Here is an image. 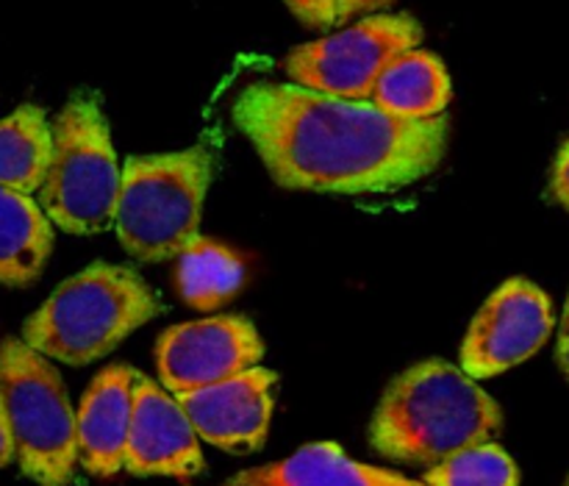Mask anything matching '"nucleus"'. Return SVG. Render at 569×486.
Returning <instances> with one entry per match:
<instances>
[{
    "mask_svg": "<svg viewBox=\"0 0 569 486\" xmlns=\"http://www.w3.org/2000/svg\"><path fill=\"white\" fill-rule=\"evenodd\" d=\"M233 122L272 181L303 192H398L431 176L448 150V117L400 120L372 100L292 81L248 83L233 100Z\"/></svg>",
    "mask_w": 569,
    "mask_h": 486,
    "instance_id": "obj_1",
    "label": "nucleus"
},
{
    "mask_svg": "<svg viewBox=\"0 0 569 486\" xmlns=\"http://www.w3.org/2000/svg\"><path fill=\"white\" fill-rule=\"evenodd\" d=\"M503 428L498 400L461 367L428 359L400 373L370 423V445L398 465L437 467L459 450L492 443Z\"/></svg>",
    "mask_w": 569,
    "mask_h": 486,
    "instance_id": "obj_2",
    "label": "nucleus"
},
{
    "mask_svg": "<svg viewBox=\"0 0 569 486\" xmlns=\"http://www.w3.org/2000/svg\"><path fill=\"white\" fill-rule=\"evenodd\" d=\"M161 298L131 267L94 261L67 278L22 323V343L50 361L83 367L161 315Z\"/></svg>",
    "mask_w": 569,
    "mask_h": 486,
    "instance_id": "obj_3",
    "label": "nucleus"
},
{
    "mask_svg": "<svg viewBox=\"0 0 569 486\" xmlns=\"http://www.w3.org/2000/svg\"><path fill=\"white\" fill-rule=\"evenodd\" d=\"M214 176L209 148L128 156L114 228L137 261H172L200 237L206 192Z\"/></svg>",
    "mask_w": 569,
    "mask_h": 486,
    "instance_id": "obj_4",
    "label": "nucleus"
},
{
    "mask_svg": "<svg viewBox=\"0 0 569 486\" xmlns=\"http://www.w3.org/2000/svg\"><path fill=\"white\" fill-rule=\"evenodd\" d=\"M122 167L94 92H76L53 120V153L37 200L48 220L76 237L114 226Z\"/></svg>",
    "mask_w": 569,
    "mask_h": 486,
    "instance_id": "obj_5",
    "label": "nucleus"
},
{
    "mask_svg": "<svg viewBox=\"0 0 569 486\" xmlns=\"http://www.w3.org/2000/svg\"><path fill=\"white\" fill-rule=\"evenodd\" d=\"M0 395L22 476L37 486H70L78 465V423L53 361L22 339H3Z\"/></svg>",
    "mask_w": 569,
    "mask_h": 486,
    "instance_id": "obj_6",
    "label": "nucleus"
},
{
    "mask_svg": "<svg viewBox=\"0 0 569 486\" xmlns=\"http://www.w3.org/2000/svg\"><path fill=\"white\" fill-rule=\"evenodd\" d=\"M420 44L422 28L411 14H370L315 42L298 44L281 65L298 87L333 98L370 100L383 70Z\"/></svg>",
    "mask_w": 569,
    "mask_h": 486,
    "instance_id": "obj_7",
    "label": "nucleus"
},
{
    "mask_svg": "<svg viewBox=\"0 0 569 486\" xmlns=\"http://www.w3.org/2000/svg\"><path fill=\"white\" fill-rule=\"evenodd\" d=\"M553 304L528 278L500 284L472 317L461 343V370L476 381L495 378L542 350L553 334Z\"/></svg>",
    "mask_w": 569,
    "mask_h": 486,
    "instance_id": "obj_8",
    "label": "nucleus"
},
{
    "mask_svg": "<svg viewBox=\"0 0 569 486\" xmlns=\"http://www.w3.org/2000/svg\"><path fill=\"white\" fill-rule=\"evenodd\" d=\"M153 356L161 387L183 395L259 367L264 343L248 317L217 315L167 328Z\"/></svg>",
    "mask_w": 569,
    "mask_h": 486,
    "instance_id": "obj_9",
    "label": "nucleus"
},
{
    "mask_svg": "<svg viewBox=\"0 0 569 486\" xmlns=\"http://www.w3.org/2000/svg\"><path fill=\"white\" fill-rule=\"evenodd\" d=\"M278 376L253 367L228 381L176 395L203 443L226 454H256L270 434Z\"/></svg>",
    "mask_w": 569,
    "mask_h": 486,
    "instance_id": "obj_10",
    "label": "nucleus"
},
{
    "mask_svg": "<svg viewBox=\"0 0 569 486\" xmlns=\"http://www.w3.org/2000/svg\"><path fill=\"white\" fill-rule=\"evenodd\" d=\"M126 470L131 476L192 478L203 470V450L181 400L137 373Z\"/></svg>",
    "mask_w": 569,
    "mask_h": 486,
    "instance_id": "obj_11",
    "label": "nucleus"
},
{
    "mask_svg": "<svg viewBox=\"0 0 569 486\" xmlns=\"http://www.w3.org/2000/svg\"><path fill=\"white\" fill-rule=\"evenodd\" d=\"M137 370L111 365L92 378L76 409L78 465L94 478L126 470Z\"/></svg>",
    "mask_w": 569,
    "mask_h": 486,
    "instance_id": "obj_12",
    "label": "nucleus"
},
{
    "mask_svg": "<svg viewBox=\"0 0 569 486\" xmlns=\"http://www.w3.org/2000/svg\"><path fill=\"white\" fill-rule=\"evenodd\" d=\"M222 486H428L350 459L339 445L315 443L283 462L237 473Z\"/></svg>",
    "mask_w": 569,
    "mask_h": 486,
    "instance_id": "obj_13",
    "label": "nucleus"
},
{
    "mask_svg": "<svg viewBox=\"0 0 569 486\" xmlns=\"http://www.w3.org/2000/svg\"><path fill=\"white\" fill-rule=\"evenodd\" d=\"M450 98L453 83L442 59L431 50L415 48L383 70L370 100L400 120H437L445 117Z\"/></svg>",
    "mask_w": 569,
    "mask_h": 486,
    "instance_id": "obj_14",
    "label": "nucleus"
},
{
    "mask_svg": "<svg viewBox=\"0 0 569 486\" xmlns=\"http://www.w3.org/2000/svg\"><path fill=\"white\" fill-rule=\"evenodd\" d=\"M53 250V222L33 195L0 187V284L31 287Z\"/></svg>",
    "mask_w": 569,
    "mask_h": 486,
    "instance_id": "obj_15",
    "label": "nucleus"
},
{
    "mask_svg": "<svg viewBox=\"0 0 569 486\" xmlns=\"http://www.w3.org/2000/svg\"><path fill=\"white\" fill-rule=\"evenodd\" d=\"M53 153V122L42 106L26 103L0 120V187L37 195Z\"/></svg>",
    "mask_w": 569,
    "mask_h": 486,
    "instance_id": "obj_16",
    "label": "nucleus"
},
{
    "mask_svg": "<svg viewBox=\"0 0 569 486\" xmlns=\"http://www.w3.org/2000/svg\"><path fill=\"white\" fill-rule=\"evenodd\" d=\"M176 261L178 292L192 309H220L239 292L244 281L242 261L214 239L198 237Z\"/></svg>",
    "mask_w": 569,
    "mask_h": 486,
    "instance_id": "obj_17",
    "label": "nucleus"
},
{
    "mask_svg": "<svg viewBox=\"0 0 569 486\" xmlns=\"http://www.w3.org/2000/svg\"><path fill=\"white\" fill-rule=\"evenodd\" d=\"M428 486H520V470L500 445L481 443L428 467Z\"/></svg>",
    "mask_w": 569,
    "mask_h": 486,
    "instance_id": "obj_18",
    "label": "nucleus"
},
{
    "mask_svg": "<svg viewBox=\"0 0 569 486\" xmlns=\"http://www.w3.org/2000/svg\"><path fill=\"white\" fill-rule=\"evenodd\" d=\"M295 17L303 26L317 28V31H331V28L345 26L342 6L345 0H283Z\"/></svg>",
    "mask_w": 569,
    "mask_h": 486,
    "instance_id": "obj_19",
    "label": "nucleus"
},
{
    "mask_svg": "<svg viewBox=\"0 0 569 486\" xmlns=\"http://www.w3.org/2000/svg\"><path fill=\"white\" fill-rule=\"evenodd\" d=\"M550 195L556 198V204H561L569 211V139L556 156L553 172H550Z\"/></svg>",
    "mask_w": 569,
    "mask_h": 486,
    "instance_id": "obj_20",
    "label": "nucleus"
},
{
    "mask_svg": "<svg viewBox=\"0 0 569 486\" xmlns=\"http://www.w3.org/2000/svg\"><path fill=\"white\" fill-rule=\"evenodd\" d=\"M398 0H345L342 6V22L361 20V17L370 14H383V9H389Z\"/></svg>",
    "mask_w": 569,
    "mask_h": 486,
    "instance_id": "obj_21",
    "label": "nucleus"
},
{
    "mask_svg": "<svg viewBox=\"0 0 569 486\" xmlns=\"http://www.w3.org/2000/svg\"><path fill=\"white\" fill-rule=\"evenodd\" d=\"M17 459L14 450V437H11V426H9V415H6V404L3 395H0V470L9 467L11 462Z\"/></svg>",
    "mask_w": 569,
    "mask_h": 486,
    "instance_id": "obj_22",
    "label": "nucleus"
},
{
    "mask_svg": "<svg viewBox=\"0 0 569 486\" xmlns=\"http://www.w3.org/2000/svg\"><path fill=\"white\" fill-rule=\"evenodd\" d=\"M556 359H559L561 373L569 381V295H567V304H565V315H561L559 323V343H556Z\"/></svg>",
    "mask_w": 569,
    "mask_h": 486,
    "instance_id": "obj_23",
    "label": "nucleus"
},
{
    "mask_svg": "<svg viewBox=\"0 0 569 486\" xmlns=\"http://www.w3.org/2000/svg\"><path fill=\"white\" fill-rule=\"evenodd\" d=\"M567 486H569V482H567Z\"/></svg>",
    "mask_w": 569,
    "mask_h": 486,
    "instance_id": "obj_24",
    "label": "nucleus"
}]
</instances>
